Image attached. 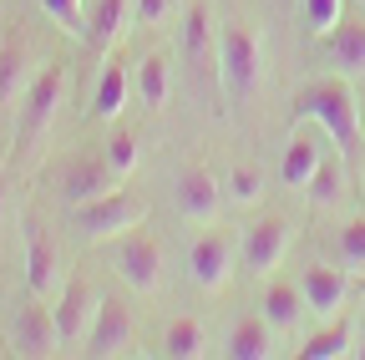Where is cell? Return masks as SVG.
<instances>
[{
    "label": "cell",
    "instance_id": "obj_4",
    "mask_svg": "<svg viewBox=\"0 0 365 360\" xmlns=\"http://www.w3.org/2000/svg\"><path fill=\"white\" fill-rule=\"evenodd\" d=\"M66 102V66H41L26 86V107H21V143H41L56 127V112Z\"/></svg>",
    "mask_w": 365,
    "mask_h": 360
},
{
    "label": "cell",
    "instance_id": "obj_32",
    "mask_svg": "<svg viewBox=\"0 0 365 360\" xmlns=\"http://www.w3.org/2000/svg\"><path fill=\"white\" fill-rule=\"evenodd\" d=\"M163 16H168V0H137V21L153 26V21H163Z\"/></svg>",
    "mask_w": 365,
    "mask_h": 360
},
{
    "label": "cell",
    "instance_id": "obj_30",
    "mask_svg": "<svg viewBox=\"0 0 365 360\" xmlns=\"http://www.w3.org/2000/svg\"><path fill=\"white\" fill-rule=\"evenodd\" d=\"M107 163H112V173H117V178H127V173L137 168V138H132V132H112V143H107Z\"/></svg>",
    "mask_w": 365,
    "mask_h": 360
},
{
    "label": "cell",
    "instance_id": "obj_8",
    "mask_svg": "<svg viewBox=\"0 0 365 360\" xmlns=\"http://www.w3.org/2000/svg\"><path fill=\"white\" fill-rule=\"evenodd\" d=\"M97 309H102V294L91 289V279H66V289H61V299H56V330H61V345H86Z\"/></svg>",
    "mask_w": 365,
    "mask_h": 360
},
{
    "label": "cell",
    "instance_id": "obj_9",
    "mask_svg": "<svg viewBox=\"0 0 365 360\" xmlns=\"http://www.w3.org/2000/svg\"><path fill=\"white\" fill-rule=\"evenodd\" d=\"M112 183H117V173H112V163L97 158V153H76V158H66V168H61V198H66L71 208L102 198Z\"/></svg>",
    "mask_w": 365,
    "mask_h": 360
},
{
    "label": "cell",
    "instance_id": "obj_19",
    "mask_svg": "<svg viewBox=\"0 0 365 360\" xmlns=\"http://www.w3.org/2000/svg\"><path fill=\"white\" fill-rule=\"evenodd\" d=\"M213 51H218V31L208 26V6H188V16H182V56L198 71H208Z\"/></svg>",
    "mask_w": 365,
    "mask_h": 360
},
{
    "label": "cell",
    "instance_id": "obj_17",
    "mask_svg": "<svg viewBox=\"0 0 365 360\" xmlns=\"http://www.w3.org/2000/svg\"><path fill=\"white\" fill-rule=\"evenodd\" d=\"M127 6H132V0H91V6H86V31H81V41H86L91 51H107L112 41L122 36Z\"/></svg>",
    "mask_w": 365,
    "mask_h": 360
},
{
    "label": "cell",
    "instance_id": "obj_28",
    "mask_svg": "<svg viewBox=\"0 0 365 360\" xmlns=\"http://www.w3.org/2000/svg\"><path fill=\"white\" fill-rule=\"evenodd\" d=\"M340 16H345V0H304V26H309V36H325Z\"/></svg>",
    "mask_w": 365,
    "mask_h": 360
},
{
    "label": "cell",
    "instance_id": "obj_27",
    "mask_svg": "<svg viewBox=\"0 0 365 360\" xmlns=\"http://www.w3.org/2000/svg\"><path fill=\"white\" fill-rule=\"evenodd\" d=\"M335 249H340V259H345L350 269H365V218H350V223H345L340 239H335Z\"/></svg>",
    "mask_w": 365,
    "mask_h": 360
},
{
    "label": "cell",
    "instance_id": "obj_5",
    "mask_svg": "<svg viewBox=\"0 0 365 360\" xmlns=\"http://www.w3.org/2000/svg\"><path fill=\"white\" fill-rule=\"evenodd\" d=\"M289 218H254L244 223V234H239V259L249 274H269V269H279V259L289 254Z\"/></svg>",
    "mask_w": 365,
    "mask_h": 360
},
{
    "label": "cell",
    "instance_id": "obj_6",
    "mask_svg": "<svg viewBox=\"0 0 365 360\" xmlns=\"http://www.w3.org/2000/svg\"><path fill=\"white\" fill-rule=\"evenodd\" d=\"M117 274H122L127 289L153 294L163 284V249H158V239L153 234H137V229L122 234L117 239Z\"/></svg>",
    "mask_w": 365,
    "mask_h": 360
},
{
    "label": "cell",
    "instance_id": "obj_10",
    "mask_svg": "<svg viewBox=\"0 0 365 360\" xmlns=\"http://www.w3.org/2000/svg\"><path fill=\"white\" fill-rule=\"evenodd\" d=\"M299 289H304V309H314L319 320H335V314L345 309V299H350V274L345 269H330V264H309L304 269V279H299Z\"/></svg>",
    "mask_w": 365,
    "mask_h": 360
},
{
    "label": "cell",
    "instance_id": "obj_3",
    "mask_svg": "<svg viewBox=\"0 0 365 360\" xmlns=\"http://www.w3.org/2000/svg\"><path fill=\"white\" fill-rule=\"evenodd\" d=\"M259 71H264V41L249 26H223L218 31V76L228 81V92L249 97L259 86Z\"/></svg>",
    "mask_w": 365,
    "mask_h": 360
},
{
    "label": "cell",
    "instance_id": "obj_29",
    "mask_svg": "<svg viewBox=\"0 0 365 360\" xmlns=\"http://www.w3.org/2000/svg\"><path fill=\"white\" fill-rule=\"evenodd\" d=\"M223 188H228V198H234V203H259V193H264L259 173H254V168H244V163L228 173V183H223Z\"/></svg>",
    "mask_w": 365,
    "mask_h": 360
},
{
    "label": "cell",
    "instance_id": "obj_2",
    "mask_svg": "<svg viewBox=\"0 0 365 360\" xmlns=\"http://www.w3.org/2000/svg\"><path fill=\"white\" fill-rule=\"evenodd\" d=\"M143 218H148V203L137 198V193H122V188H107L102 198L71 208V223H76V234H81L86 244L122 239V234H132Z\"/></svg>",
    "mask_w": 365,
    "mask_h": 360
},
{
    "label": "cell",
    "instance_id": "obj_16",
    "mask_svg": "<svg viewBox=\"0 0 365 360\" xmlns=\"http://www.w3.org/2000/svg\"><path fill=\"white\" fill-rule=\"evenodd\" d=\"M325 163V143L314 138V132H294L289 138V148H284V158H279V178H284V188H304L309 178H314V168Z\"/></svg>",
    "mask_w": 365,
    "mask_h": 360
},
{
    "label": "cell",
    "instance_id": "obj_33",
    "mask_svg": "<svg viewBox=\"0 0 365 360\" xmlns=\"http://www.w3.org/2000/svg\"><path fill=\"white\" fill-rule=\"evenodd\" d=\"M350 355H355V360H365V340H355V350H350Z\"/></svg>",
    "mask_w": 365,
    "mask_h": 360
},
{
    "label": "cell",
    "instance_id": "obj_11",
    "mask_svg": "<svg viewBox=\"0 0 365 360\" xmlns=\"http://www.w3.org/2000/svg\"><path fill=\"white\" fill-rule=\"evenodd\" d=\"M137 340V320L122 299H102L97 320H91V335H86V350L91 355H127Z\"/></svg>",
    "mask_w": 365,
    "mask_h": 360
},
{
    "label": "cell",
    "instance_id": "obj_1",
    "mask_svg": "<svg viewBox=\"0 0 365 360\" xmlns=\"http://www.w3.org/2000/svg\"><path fill=\"white\" fill-rule=\"evenodd\" d=\"M294 117H309L330 132V143L340 148V158H355L360 153V102H355V86L340 76H319L309 86H299V97H294Z\"/></svg>",
    "mask_w": 365,
    "mask_h": 360
},
{
    "label": "cell",
    "instance_id": "obj_23",
    "mask_svg": "<svg viewBox=\"0 0 365 360\" xmlns=\"http://www.w3.org/2000/svg\"><path fill=\"white\" fill-rule=\"evenodd\" d=\"M304 193H309L314 208H340V198H345V168L340 163H319L314 178L304 183Z\"/></svg>",
    "mask_w": 365,
    "mask_h": 360
},
{
    "label": "cell",
    "instance_id": "obj_12",
    "mask_svg": "<svg viewBox=\"0 0 365 360\" xmlns=\"http://www.w3.org/2000/svg\"><path fill=\"white\" fill-rule=\"evenodd\" d=\"M26 284L36 299H51L56 284H61V249L51 244V234L46 229H26Z\"/></svg>",
    "mask_w": 365,
    "mask_h": 360
},
{
    "label": "cell",
    "instance_id": "obj_14",
    "mask_svg": "<svg viewBox=\"0 0 365 360\" xmlns=\"http://www.w3.org/2000/svg\"><path fill=\"white\" fill-rule=\"evenodd\" d=\"M11 345H16L21 355H56V345H61L56 314L46 309L41 299H36V304H26V309L16 314V325H11Z\"/></svg>",
    "mask_w": 365,
    "mask_h": 360
},
{
    "label": "cell",
    "instance_id": "obj_18",
    "mask_svg": "<svg viewBox=\"0 0 365 360\" xmlns=\"http://www.w3.org/2000/svg\"><path fill=\"white\" fill-rule=\"evenodd\" d=\"M223 350L234 360H264V355H274V325L264 320V314H244V320L228 330Z\"/></svg>",
    "mask_w": 365,
    "mask_h": 360
},
{
    "label": "cell",
    "instance_id": "obj_25",
    "mask_svg": "<svg viewBox=\"0 0 365 360\" xmlns=\"http://www.w3.org/2000/svg\"><path fill=\"white\" fill-rule=\"evenodd\" d=\"M168 86H173L168 56H148L143 66H137V97H143L148 107H163V102H168Z\"/></svg>",
    "mask_w": 365,
    "mask_h": 360
},
{
    "label": "cell",
    "instance_id": "obj_26",
    "mask_svg": "<svg viewBox=\"0 0 365 360\" xmlns=\"http://www.w3.org/2000/svg\"><path fill=\"white\" fill-rule=\"evenodd\" d=\"M41 11L51 16L61 31H71V36L86 31V0H41Z\"/></svg>",
    "mask_w": 365,
    "mask_h": 360
},
{
    "label": "cell",
    "instance_id": "obj_20",
    "mask_svg": "<svg viewBox=\"0 0 365 360\" xmlns=\"http://www.w3.org/2000/svg\"><path fill=\"white\" fill-rule=\"evenodd\" d=\"M350 350H355V325H350V314L330 320L319 335H309V340L299 345L304 360H340V355H350Z\"/></svg>",
    "mask_w": 365,
    "mask_h": 360
},
{
    "label": "cell",
    "instance_id": "obj_24",
    "mask_svg": "<svg viewBox=\"0 0 365 360\" xmlns=\"http://www.w3.org/2000/svg\"><path fill=\"white\" fill-rule=\"evenodd\" d=\"M203 350H208V340H203V325H198V320H173V325H168L163 355H173V360H198Z\"/></svg>",
    "mask_w": 365,
    "mask_h": 360
},
{
    "label": "cell",
    "instance_id": "obj_15",
    "mask_svg": "<svg viewBox=\"0 0 365 360\" xmlns=\"http://www.w3.org/2000/svg\"><path fill=\"white\" fill-rule=\"evenodd\" d=\"M319 46H325L330 66H340L345 76H360L365 71V21H335L319 36Z\"/></svg>",
    "mask_w": 365,
    "mask_h": 360
},
{
    "label": "cell",
    "instance_id": "obj_13",
    "mask_svg": "<svg viewBox=\"0 0 365 360\" xmlns=\"http://www.w3.org/2000/svg\"><path fill=\"white\" fill-rule=\"evenodd\" d=\"M223 183L208 173V168H188V173H178V208L188 213L193 223H213L223 213Z\"/></svg>",
    "mask_w": 365,
    "mask_h": 360
},
{
    "label": "cell",
    "instance_id": "obj_7",
    "mask_svg": "<svg viewBox=\"0 0 365 360\" xmlns=\"http://www.w3.org/2000/svg\"><path fill=\"white\" fill-rule=\"evenodd\" d=\"M188 274H193V284H198L203 294H223L228 279H234V244H228L223 234L193 239V249H188Z\"/></svg>",
    "mask_w": 365,
    "mask_h": 360
},
{
    "label": "cell",
    "instance_id": "obj_22",
    "mask_svg": "<svg viewBox=\"0 0 365 360\" xmlns=\"http://www.w3.org/2000/svg\"><path fill=\"white\" fill-rule=\"evenodd\" d=\"M122 102H127V66H107L102 71V81H97V92H91V117H102V122H112L117 112H122Z\"/></svg>",
    "mask_w": 365,
    "mask_h": 360
},
{
    "label": "cell",
    "instance_id": "obj_21",
    "mask_svg": "<svg viewBox=\"0 0 365 360\" xmlns=\"http://www.w3.org/2000/svg\"><path fill=\"white\" fill-rule=\"evenodd\" d=\"M299 304H304V289L299 284H269L264 289V320L274 330H294L299 325Z\"/></svg>",
    "mask_w": 365,
    "mask_h": 360
},
{
    "label": "cell",
    "instance_id": "obj_31",
    "mask_svg": "<svg viewBox=\"0 0 365 360\" xmlns=\"http://www.w3.org/2000/svg\"><path fill=\"white\" fill-rule=\"evenodd\" d=\"M21 66H26V51H21V46H0V102H11V97H16Z\"/></svg>",
    "mask_w": 365,
    "mask_h": 360
}]
</instances>
